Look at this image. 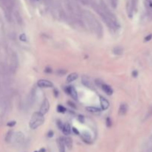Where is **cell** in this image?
I'll return each mask as SVG.
<instances>
[{
    "label": "cell",
    "mask_w": 152,
    "mask_h": 152,
    "mask_svg": "<svg viewBox=\"0 0 152 152\" xmlns=\"http://www.w3.org/2000/svg\"><path fill=\"white\" fill-rule=\"evenodd\" d=\"M81 15L85 25H87L89 29L94 31L98 36L101 37L103 34L102 27L99 21L93 16V14L87 11H83Z\"/></svg>",
    "instance_id": "1"
},
{
    "label": "cell",
    "mask_w": 152,
    "mask_h": 152,
    "mask_svg": "<svg viewBox=\"0 0 152 152\" xmlns=\"http://www.w3.org/2000/svg\"><path fill=\"white\" fill-rule=\"evenodd\" d=\"M44 121L45 118L42 113H40L39 112H36L33 114L31 119L30 121V127L32 129H36L42 125Z\"/></svg>",
    "instance_id": "2"
},
{
    "label": "cell",
    "mask_w": 152,
    "mask_h": 152,
    "mask_svg": "<svg viewBox=\"0 0 152 152\" xmlns=\"http://www.w3.org/2000/svg\"><path fill=\"white\" fill-rule=\"evenodd\" d=\"M18 68V58L17 55L15 53H12L11 56V64L9 67V71L12 73H15L17 72Z\"/></svg>",
    "instance_id": "3"
},
{
    "label": "cell",
    "mask_w": 152,
    "mask_h": 152,
    "mask_svg": "<svg viewBox=\"0 0 152 152\" xmlns=\"http://www.w3.org/2000/svg\"><path fill=\"white\" fill-rule=\"evenodd\" d=\"M24 140H25L24 134L19 131V132H17V133L12 134L11 141L12 140L15 144H18V145H19V144H22L24 142Z\"/></svg>",
    "instance_id": "4"
},
{
    "label": "cell",
    "mask_w": 152,
    "mask_h": 152,
    "mask_svg": "<svg viewBox=\"0 0 152 152\" xmlns=\"http://www.w3.org/2000/svg\"><path fill=\"white\" fill-rule=\"evenodd\" d=\"M49 108H50L49 101H48V99H45V100H43V102H42V103L41 107H40L39 113H42V115H44L46 113H48V111H49Z\"/></svg>",
    "instance_id": "5"
},
{
    "label": "cell",
    "mask_w": 152,
    "mask_h": 152,
    "mask_svg": "<svg viewBox=\"0 0 152 152\" xmlns=\"http://www.w3.org/2000/svg\"><path fill=\"white\" fill-rule=\"evenodd\" d=\"M82 83L85 86H86L87 88H89L90 89H94V83L93 82L90 80V79L89 77H88L87 76H83L82 78Z\"/></svg>",
    "instance_id": "6"
},
{
    "label": "cell",
    "mask_w": 152,
    "mask_h": 152,
    "mask_svg": "<svg viewBox=\"0 0 152 152\" xmlns=\"http://www.w3.org/2000/svg\"><path fill=\"white\" fill-rule=\"evenodd\" d=\"M37 85L39 88H51L53 87L52 82L47 79H40L37 82Z\"/></svg>",
    "instance_id": "7"
},
{
    "label": "cell",
    "mask_w": 152,
    "mask_h": 152,
    "mask_svg": "<svg viewBox=\"0 0 152 152\" xmlns=\"http://www.w3.org/2000/svg\"><path fill=\"white\" fill-rule=\"evenodd\" d=\"M65 90L68 93V94H70L71 96V97L73 99V100H77L78 99V96H77V90L74 89V88H73L72 86H69V87H67Z\"/></svg>",
    "instance_id": "8"
},
{
    "label": "cell",
    "mask_w": 152,
    "mask_h": 152,
    "mask_svg": "<svg viewBox=\"0 0 152 152\" xmlns=\"http://www.w3.org/2000/svg\"><path fill=\"white\" fill-rule=\"evenodd\" d=\"M100 104L102 106V108L103 110H106L108 109L109 107V102L108 101L106 100L105 98H104L103 96H100Z\"/></svg>",
    "instance_id": "9"
},
{
    "label": "cell",
    "mask_w": 152,
    "mask_h": 152,
    "mask_svg": "<svg viewBox=\"0 0 152 152\" xmlns=\"http://www.w3.org/2000/svg\"><path fill=\"white\" fill-rule=\"evenodd\" d=\"M100 88L103 90L105 94H107L108 95H111L113 94V90H112L111 87L109 86L108 85H106V84H105V83H103Z\"/></svg>",
    "instance_id": "10"
},
{
    "label": "cell",
    "mask_w": 152,
    "mask_h": 152,
    "mask_svg": "<svg viewBox=\"0 0 152 152\" xmlns=\"http://www.w3.org/2000/svg\"><path fill=\"white\" fill-rule=\"evenodd\" d=\"M127 111H128L127 105L125 104V103L121 104L120 106H119V114L121 115V116H123L127 113Z\"/></svg>",
    "instance_id": "11"
},
{
    "label": "cell",
    "mask_w": 152,
    "mask_h": 152,
    "mask_svg": "<svg viewBox=\"0 0 152 152\" xmlns=\"http://www.w3.org/2000/svg\"><path fill=\"white\" fill-rule=\"evenodd\" d=\"M62 131L63 134H65V135L70 134V133H71V126H70V125L68 124V123L63 124V126H62Z\"/></svg>",
    "instance_id": "12"
},
{
    "label": "cell",
    "mask_w": 152,
    "mask_h": 152,
    "mask_svg": "<svg viewBox=\"0 0 152 152\" xmlns=\"http://www.w3.org/2000/svg\"><path fill=\"white\" fill-rule=\"evenodd\" d=\"M78 78V74L77 73H71L70 75L68 76L67 77V82H73L74 80H76Z\"/></svg>",
    "instance_id": "13"
},
{
    "label": "cell",
    "mask_w": 152,
    "mask_h": 152,
    "mask_svg": "<svg viewBox=\"0 0 152 152\" xmlns=\"http://www.w3.org/2000/svg\"><path fill=\"white\" fill-rule=\"evenodd\" d=\"M63 141H64L65 145L68 148H72V146H73V141H72L71 138H70V137H65V138L63 139Z\"/></svg>",
    "instance_id": "14"
},
{
    "label": "cell",
    "mask_w": 152,
    "mask_h": 152,
    "mask_svg": "<svg viewBox=\"0 0 152 152\" xmlns=\"http://www.w3.org/2000/svg\"><path fill=\"white\" fill-rule=\"evenodd\" d=\"M57 141H58V146H59V151L60 152H65V143H64L63 139L59 138Z\"/></svg>",
    "instance_id": "15"
},
{
    "label": "cell",
    "mask_w": 152,
    "mask_h": 152,
    "mask_svg": "<svg viewBox=\"0 0 152 152\" xmlns=\"http://www.w3.org/2000/svg\"><path fill=\"white\" fill-rule=\"evenodd\" d=\"M123 49L120 46H117L113 49V53L116 55H120L123 54Z\"/></svg>",
    "instance_id": "16"
},
{
    "label": "cell",
    "mask_w": 152,
    "mask_h": 152,
    "mask_svg": "<svg viewBox=\"0 0 152 152\" xmlns=\"http://www.w3.org/2000/svg\"><path fill=\"white\" fill-rule=\"evenodd\" d=\"M86 109H87V111H88L89 112H91V113H99L101 111V110L100 108H98L96 107H88Z\"/></svg>",
    "instance_id": "17"
},
{
    "label": "cell",
    "mask_w": 152,
    "mask_h": 152,
    "mask_svg": "<svg viewBox=\"0 0 152 152\" xmlns=\"http://www.w3.org/2000/svg\"><path fill=\"white\" fill-rule=\"evenodd\" d=\"M15 18H16L17 22H18V23H19V25L22 24V17H21V15L19 14V13L17 12V11L15 12Z\"/></svg>",
    "instance_id": "18"
},
{
    "label": "cell",
    "mask_w": 152,
    "mask_h": 152,
    "mask_svg": "<svg viewBox=\"0 0 152 152\" xmlns=\"http://www.w3.org/2000/svg\"><path fill=\"white\" fill-rule=\"evenodd\" d=\"M82 137L85 141H89L90 140V136L88 132H84L82 134Z\"/></svg>",
    "instance_id": "19"
},
{
    "label": "cell",
    "mask_w": 152,
    "mask_h": 152,
    "mask_svg": "<svg viewBox=\"0 0 152 152\" xmlns=\"http://www.w3.org/2000/svg\"><path fill=\"white\" fill-rule=\"evenodd\" d=\"M65 111H66L65 108H64L62 105H59L57 106V111L58 112H59V113H65Z\"/></svg>",
    "instance_id": "20"
},
{
    "label": "cell",
    "mask_w": 152,
    "mask_h": 152,
    "mask_svg": "<svg viewBox=\"0 0 152 152\" xmlns=\"http://www.w3.org/2000/svg\"><path fill=\"white\" fill-rule=\"evenodd\" d=\"M94 83L95 84L98 86V87H101L102 86V85L103 84V82L102 81V80H100V79H95V82H94Z\"/></svg>",
    "instance_id": "21"
},
{
    "label": "cell",
    "mask_w": 152,
    "mask_h": 152,
    "mask_svg": "<svg viewBox=\"0 0 152 152\" xmlns=\"http://www.w3.org/2000/svg\"><path fill=\"white\" fill-rule=\"evenodd\" d=\"M110 1H111V4L112 7L113 8H116L117 3H118V0H110Z\"/></svg>",
    "instance_id": "22"
},
{
    "label": "cell",
    "mask_w": 152,
    "mask_h": 152,
    "mask_svg": "<svg viewBox=\"0 0 152 152\" xmlns=\"http://www.w3.org/2000/svg\"><path fill=\"white\" fill-rule=\"evenodd\" d=\"M67 73V71L65 70H63V69H59L57 71V73L60 76H62V75H64Z\"/></svg>",
    "instance_id": "23"
},
{
    "label": "cell",
    "mask_w": 152,
    "mask_h": 152,
    "mask_svg": "<svg viewBox=\"0 0 152 152\" xmlns=\"http://www.w3.org/2000/svg\"><path fill=\"white\" fill-rule=\"evenodd\" d=\"M19 39H20V40H22V41H24V42H25V41L27 40V37H26V35H25V34H21V35H20V36H19Z\"/></svg>",
    "instance_id": "24"
},
{
    "label": "cell",
    "mask_w": 152,
    "mask_h": 152,
    "mask_svg": "<svg viewBox=\"0 0 152 152\" xmlns=\"http://www.w3.org/2000/svg\"><path fill=\"white\" fill-rule=\"evenodd\" d=\"M106 125H107L108 127L111 126V120L109 117H108L107 119H106Z\"/></svg>",
    "instance_id": "25"
},
{
    "label": "cell",
    "mask_w": 152,
    "mask_h": 152,
    "mask_svg": "<svg viewBox=\"0 0 152 152\" xmlns=\"http://www.w3.org/2000/svg\"><path fill=\"white\" fill-rule=\"evenodd\" d=\"M57 126L59 127V128H60L61 130H62V126H63V124H62V122H61L60 120H58V121H57Z\"/></svg>",
    "instance_id": "26"
},
{
    "label": "cell",
    "mask_w": 152,
    "mask_h": 152,
    "mask_svg": "<svg viewBox=\"0 0 152 152\" xmlns=\"http://www.w3.org/2000/svg\"><path fill=\"white\" fill-rule=\"evenodd\" d=\"M151 39H152V34H149V35H148V36L145 38V41H146V42H148V41H150Z\"/></svg>",
    "instance_id": "27"
},
{
    "label": "cell",
    "mask_w": 152,
    "mask_h": 152,
    "mask_svg": "<svg viewBox=\"0 0 152 152\" xmlns=\"http://www.w3.org/2000/svg\"><path fill=\"white\" fill-rule=\"evenodd\" d=\"M16 124V122H10V123H7V125L8 126H13Z\"/></svg>",
    "instance_id": "28"
},
{
    "label": "cell",
    "mask_w": 152,
    "mask_h": 152,
    "mask_svg": "<svg viewBox=\"0 0 152 152\" xmlns=\"http://www.w3.org/2000/svg\"><path fill=\"white\" fill-rule=\"evenodd\" d=\"M73 132H74L75 134H79V131H77V128H73Z\"/></svg>",
    "instance_id": "29"
},
{
    "label": "cell",
    "mask_w": 152,
    "mask_h": 152,
    "mask_svg": "<svg viewBox=\"0 0 152 152\" xmlns=\"http://www.w3.org/2000/svg\"><path fill=\"white\" fill-rule=\"evenodd\" d=\"M151 117V116H152V108H151V110L149 111V112H148V117Z\"/></svg>",
    "instance_id": "30"
},
{
    "label": "cell",
    "mask_w": 152,
    "mask_h": 152,
    "mask_svg": "<svg viewBox=\"0 0 152 152\" xmlns=\"http://www.w3.org/2000/svg\"><path fill=\"white\" fill-rule=\"evenodd\" d=\"M68 103L69 104V105H71V106H72L73 108H76V106H74V104H73V103H72L71 102H68Z\"/></svg>",
    "instance_id": "31"
},
{
    "label": "cell",
    "mask_w": 152,
    "mask_h": 152,
    "mask_svg": "<svg viewBox=\"0 0 152 152\" xmlns=\"http://www.w3.org/2000/svg\"><path fill=\"white\" fill-rule=\"evenodd\" d=\"M53 136V132L52 131H50L48 133V136H49V137H51V136Z\"/></svg>",
    "instance_id": "32"
},
{
    "label": "cell",
    "mask_w": 152,
    "mask_h": 152,
    "mask_svg": "<svg viewBox=\"0 0 152 152\" xmlns=\"http://www.w3.org/2000/svg\"><path fill=\"white\" fill-rule=\"evenodd\" d=\"M133 75H134V77H136V75H137V72H136V71H134L133 72Z\"/></svg>",
    "instance_id": "33"
}]
</instances>
